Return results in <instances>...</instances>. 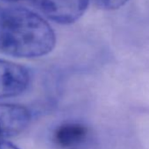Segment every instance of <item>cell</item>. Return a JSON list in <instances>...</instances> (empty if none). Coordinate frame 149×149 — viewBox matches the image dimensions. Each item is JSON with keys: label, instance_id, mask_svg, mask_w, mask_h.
Returning <instances> with one entry per match:
<instances>
[{"label": "cell", "instance_id": "obj_1", "mask_svg": "<svg viewBox=\"0 0 149 149\" xmlns=\"http://www.w3.org/2000/svg\"><path fill=\"white\" fill-rule=\"evenodd\" d=\"M56 42L49 24L35 13L21 7L2 8L0 14V52L20 58L49 54Z\"/></svg>", "mask_w": 149, "mask_h": 149}, {"label": "cell", "instance_id": "obj_2", "mask_svg": "<svg viewBox=\"0 0 149 149\" xmlns=\"http://www.w3.org/2000/svg\"><path fill=\"white\" fill-rule=\"evenodd\" d=\"M51 20L68 25L76 22L85 13L90 0H32Z\"/></svg>", "mask_w": 149, "mask_h": 149}, {"label": "cell", "instance_id": "obj_3", "mask_svg": "<svg viewBox=\"0 0 149 149\" xmlns=\"http://www.w3.org/2000/svg\"><path fill=\"white\" fill-rule=\"evenodd\" d=\"M31 76L28 69L18 63L0 60V98L17 97L26 91Z\"/></svg>", "mask_w": 149, "mask_h": 149}, {"label": "cell", "instance_id": "obj_4", "mask_svg": "<svg viewBox=\"0 0 149 149\" xmlns=\"http://www.w3.org/2000/svg\"><path fill=\"white\" fill-rule=\"evenodd\" d=\"M30 121L31 112L24 105L0 104V139L21 133Z\"/></svg>", "mask_w": 149, "mask_h": 149}, {"label": "cell", "instance_id": "obj_5", "mask_svg": "<svg viewBox=\"0 0 149 149\" xmlns=\"http://www.w3.org/2000/svg\"><path fill=\"white\" fill-rule=\"evenodd\" d=\"M88 137V128L79 123L63 124L54 133L55 144L62 149H78L87 141Z\"/></svg>", "mask_w": 149, "mask_h": 149}, {"label": "cell", "instance_id": "obj_6", "mask_svg": "<svg viewBox=\"0 0 149 149\" xmlns=\"http://www.w3.org/2000/svg\"><path fill=\"white\" fill-rule=\"evenodd\" d=\"M129 0H93L95 5L104 10H117L125 6Z\"/></svg>", "mask_w": 149, "mask_h": 149}, {"label": "cell", "instance_id": "obj_7", "mask_svg": "<svg viewBox=\"0 0 149 149\" xmlns=\"http://www.w3.org/2000/svg\"><path fill=\"white\" fill-rule=\"evenodd\" d=\"M0 149H19V147L5 139H0Z\"/></svg>", "mask_w": 149, "mask_h": 149}, {"label": "cell", "instance_id": "obj_8", "mask_svg": "<svg viewBox=\"0 0 149 149\" xmlns=\"http://www.w3.org/2000/svg\"><path fill=\"white\" fill-rule=\"evenodd\" d=\"M9 1H20V0H9Z\"/></svg>", "mask_w": 149, "mask_h": 149}, {"label": "cell", "instance_id": "obj_9", "mask_svg": "<svg viewBox=\"0 0 149 149\" xmlns=\"http://www.w3.org/2000/svg\"><path fill=\"white\" fill-rule=\"evenodd\" d=\"M1 10H2V7H0V14H1Z\"/></svg>", "mask_w": 149, "mask_h": 149}]
</instances>
